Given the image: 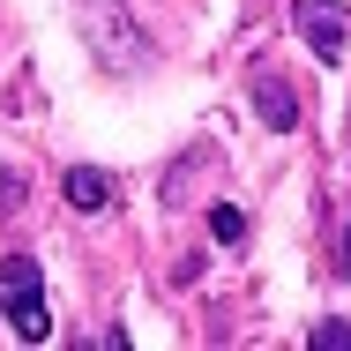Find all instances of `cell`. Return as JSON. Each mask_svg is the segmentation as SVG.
Returning <instances> with one entry per match:
<instances>
[{"instance_id": "cell-1", "label": "cell", "mask_w": 351, "mask_h": 351, "mask_svg": "<svg viewBox=\"0 0 351 351\" xmlns=\"http://www.w3.org/2000/svg\"><path fill=\"white\" fill-rule=\"evenodd\" d=\"M0 322H15L23 344H45L53 337V306H45V269L30 254H8L0 262Z\"/></svg>"}, {"instance_id": "cell-2", "label": "cell", "mask_w": 351, "mask_h": 351, "mask_svg": "<svg viewBox=\"0 0 351 351\" xmlns=\"http://www.w3.org/2000/svg\"><path fill=\"white\" fill-rule=\"evenodd\" d=\"M291 23H299V38L314 45V60H344V8L337 0H291Z\"/></svg>"}, {"instance_id": "cell-3", "label": "cell", "mask_w": 351, "mask_h": 351, "mask_svg": "<svg viewBox=\"0 0 351 351\" xmlns=\"http://www.w3.org/2000/svg\"><path fill=\"white\" fill-rule=\"evenodd\" d=\"M60 195H68V210H82V217L112 210V180H105L97 165H68V180H60Z\"/></svg>"}, {"instance_id": "cell-4", "label": "cell", "mask_w": 351, "mask_h": 351, "mask_svg": "<svg viewBox=\"0 0 351 351\" xmlns=\"http://www.w3.org/2000/svg\"><path fill=\"white\" fill-rule=\"evenodd\" d=\"M254 105H262L269 128H291V120H299V105H291V90H284L277 75H254Z\"/></svg>"}, {"instance_id": "cell-5", "label": "cell", "mask_w": 351, "mask_h": 351, "mask_svg": "<svg viewBox=\"0 0 351 351\" xmlns=\"http://www.w3.org/2000/svg\"><path fill=\"white\" fill-rule=\"evenodd\" d=\"M306 344H314V351H351V322H314Z\"/></svg>"}, {"instance_id": "cell-6", "label": "cell", "mask_w": 351, "mask_h": 351, "mask_svg": "<svg viewBox=\"0 0 351 351\" xmlns=\"http://www.w3.org/2000/svg\"><path fill=\"white\" fill-rule=\"evenodd\" d=\"M210 232L224 239V247H239V239H247V217H239V210H217V217H210Z\"/></svg>"}, {"instance_id": "cell-7", "label": "cell", "mask_w": 351, "mask_h": 351, "mask_svg": "<svg viewBox=\"0 0 351 351\" xmlns=\"http://www.w3.org/2000/svg\"><path fill=\"white\" fill-rule=\"evenodd\" d=\"M23 195H30L23 172H0V210H23Z\"/></svg>"}, {"instance_id": "cell-8", "label": "cell", "mask_w": 351, "mask_h": 351, "mask_svg": "<svg viewBox=\"0 0 351 351\" xmlns=\"http://www.w3.org/2000/svg\"><path fill=\"white\" fill-rule=\"evenodd\" d=\"M344 277H351V232H344Z\"/></svg>"}]
</instances>
